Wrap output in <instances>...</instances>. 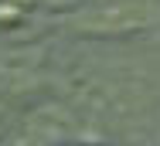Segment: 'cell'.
Segmentation results:
<instances>
[{
    "instance_id": "6da1fadb",
    "label": "cell",
    "mask_w": 160,
    "mask_h": 146,
    "mask_svg": "<svg viewBox=\"0 0 160 146\" xmlns=\"http://www.w3.org/2000/svg\"><path fill=\"white\" fill-rule=\"evenodd\" d=\"M157 24L153 0H92L62 17V27L78 37H123Z\"/></svg>"
},
{
    "instance_id": "7a4b0ae2",
    "label": "cell",
    "mask_w": 160,
    "mask_h": 146,
    "mask_svg": "<svg viewBox=\"0 0 160 146\" xmlns=\"http://www.w3.org/2000/svg\"><path fill=\"white\" fill-rule=\"evenodd\" d=\"M72 116L55 105H38L34 112H24L10 126V133L0 139V146H58L72 136Z\"/></svg>"
},
{
    "instance_id": "3957f363",
    "label": "cell",
    "mask_w": 160,
    "mask_h": 146,
    "mask_svg": "<svg viewBox=\"0 0 160 146\" xmlns=\"http://www.w3.org/2000/svg\"><path fill=\"white\" fill-rule=\"evenodd\" d=\"M31 75L21 68H0V139L10 133V126L24 116V102L31 95Z\"/></svg>"
}]
</instances>
